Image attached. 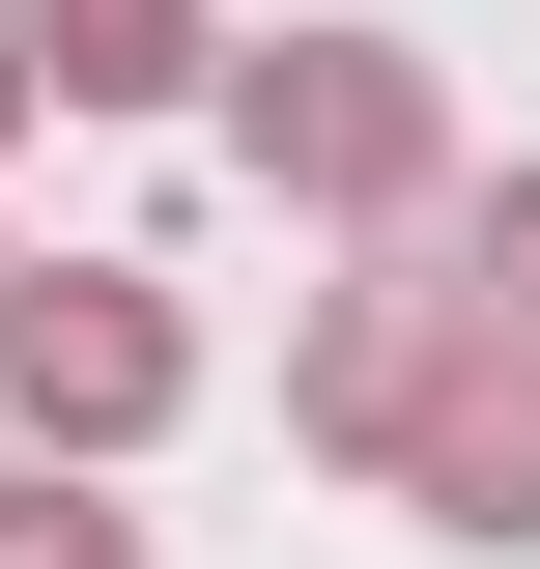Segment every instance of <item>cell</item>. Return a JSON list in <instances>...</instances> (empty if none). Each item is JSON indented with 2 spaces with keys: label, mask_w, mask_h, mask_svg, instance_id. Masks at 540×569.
<instances>
[{
  "label": "cell",
  "mask_w": 540,
  "mask_h": 569,
  "mask_svg": "<svg viewBox=\"0 0 540 569\" xmlns=\"http://www.w3.org/2000/svg\"><path fill=\"white\" fill-rule=\"evenodd\" d=\"M200 114L284 228H456V58L427 29H228Z\"/></svg>",
  "instance_id": "6da1fadb"
},
{
  "label": "cell",
  "mask_w": 540,
  "mask_h": 569,
  "mask_svg": "<svg viewBox=\"0 0 540 569\" xmlns=\"http://www.w3.org/2000/svg\"><path fill=\"white\" fill-rule=\"evenodd\" d=\"M171 399H200V313H171L142 257H0V427H29V456L114 485Z\"/></svg>",
  "instance_id": "7a4b0ae2"
},
{
  "label": "cell",
  "mask_w": 540,
  "mask_h": 569,
  "mask_svg": "<svg viewBox=\"0 0 540 569\" xmlns=\"http://www.w3.org/2000/svg\"><path fill=\"white\" fill-rule=\"evenodd\" d=\"M427 342H456V228H341V284L284 313V427L399 485V399H427Z\"/></svg>",
  "instance_id": "3957f363"
},
{
  "label": "cell",
  "mask_w": 540,
  "mask_h": 569,
  "mask_svg": "<svg viewBox=\"0 0 540 569\" xmlns=\"http://www.w3.org/2000/svg\"><path fill=\"white\" fill-rule=\"evenodd\" d=\"M399 512L427 541H540V342L456 284V342H427V399H399Z\"/></svg>",
  "instance_id": "277c9868"
},
{
  "label": "cell",
  "mask_w": 540,
  "mask_h": 569,
  "mask_svg": "<svg viewBox=\"0 0 540 569\" xmlns=\"http://www.w3.org/2000/svg\"><path fill=\"white\" fill-rule=\"evenodd\" d=\"M29 86H58V114H200L228 0H29Z\"/></svg>",
  "instance_id": "5b68a950"
},
{
  "label": "cell",
  "mask_w": 540,
  "mask_h": 569,
  "mask_svg": "<svg viewBox=\"0 0 540 569\" xmlns=\"http://www.w3.org/2000/svg\"><path fill=\"white\" fill-rule=\"evenodd\" d=\"M0 569H142V512L86 485V456H0Z\"/></svg>",
  "instance_id": "8992f818"
},
{
  "label": "cell",
  "mask_w": 540,
  "mask_h": 569,
  "mask_svg": "<svg viewBox=\"0 0 540 569\" xmlns=\"http://www.w3.org/2000/svg\"><path fill=\"white\" fill-rule=\"evenodd\" d=\"M456 284H483V313L540 342V171H512V200H456Z\"/></svg>",
  "instance_id": "52a82bcc"
},
{
  "label": "cell",
  "mask_w": 540,
  "mask_h": 569,
  "mask_svg": "<svg viewBox=\"0 0 540 569\" xmlns=\"http://www.w3.org/2000/svg\"><path fill=\"white\" fill-rule=\"evenodd\" d=\"M29 114H58V86H29V0H0V142H29Z\"/></svg>",
  "instance_id": "ba28073f"
}]
</instances>
